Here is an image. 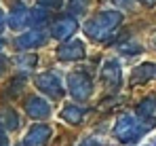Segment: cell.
<instances>
[{"mask_svg":"<svg viewBox=\"0 0 156 146\" xmlns=\"http://www.w3.org/2000/svg\"><path fill=\"white\" fill-rule=\"evenodd\" d=\"M2 45H4V40H2V38H0V47H2Z\"/></svg>","mask_w":156,"mask_h":146,"instance_id":"f1b7e54d","label":"cell"},{"mask_svg":"<svg viewBox=\"0 0 156 146\" xmlns=\"http://www.w3.org/2000/svg\"><path fill=\"white\" fill-rule=\"evenodd\" d=\"M141 146H156V138H152V140H148L146 144H141Z\"/></svg>","mask_w":156,"mask_h":146,"instance_id":"484cf974","label":"cell"},{"mask_svg":"<svg viewBox=\"0 0 156 146\" xmlns=\"http://www.w3.org/2000/svg\"><path fill=\"white\" fill-rule=\"evenodd\" d=\"M139 2H144L146 6H154L156 4V0H139Z\"/></svg>","mask_w":156,"mask_h":146,"instance_id":"d4e9b609","label":"cell"},{"mask_svg":"<svg viewBox=\"0 0 156 146\" xmlns=\"http://www.w3.org/2000/svg\"><path fill=\"white\" fill-rule=\"evenodd\" d=\"M2 21H4V11L0 9V25H2Z\"/></svg>","mask_w":156,"mask_h":146,"instance_id":"4316f807","label":"cell"},{"mask_svg":"<svg viewBox=\"0 0 156 146\" xmlns=\"http://www.w3.org/2000/svg\"><path fill=\"white\" fill-rule=\"evenodd\" d=\"M148 127H150V123L141 121L137 114H122L118 121L114 123L112 133L120 142H135V140H139L148 131Z\"/></svg>","mask_w":156,"mask_h":146,"instance_id":"7a4b0ae2","label":"cell"},{"mask_svg":"<svg viewBox=\"0 0 156 146\" xmlns=\"http://www.w3.org/2000/svg\"><path fill=\"white\" fill-rule=\"evenodd\" d=\"M61 119L66 123H70V125H78V123H82V119H84V110L74 106V104H68L61 110Z\"/></svg>","mask_w":156,"mask_h":146,"instance_id":"5bb4252c","label":"cell"},{"mask_svg":"<svg viewBox=\"0 0 156 146\" xmlns=\"http://www.w3.org/2000/svg\"><path fill=\"white\" fill-rule=\"evenodd\" d=\"M80 146H104V140H99V138H87Z\"/></svg>","mask_w":156,"mask_h":146,"instance_id":"7402d4cb","label":"cell"},{"mask_svg":"<svg viewBox=\"0 0 156 146\" xmlns=\"http://www.w3.org/2000/svg\"><path fill=\"white\" fill-rule=\"evenodd\" d=\"M0 125H2V129H6V131L17 129V127L21 125L19 114H17L15 110H4V112H0Z\"/></svg>","mask_w":156,"mask_h":146,"instance_id":"9a60e30c","label":"cell"},{"mask_svg":"<svg viewBox=\"0 0 156 146\" xmlns=\"http://www.w3.org/2000/svg\"><path fill=\"white\" fill-rule=\"evenodd\" d=\"M156 76V64L154 62H144L137 68H133L131 72V80L133 83H148Z\"/></svg>","mask_w":156,"mask_h":146,"instance_id":"7c38bea8","label":"cell"},{"mask_svg":"<svg viewBox=\"0 0 156 146\" xmlns=\"http://www.w3.org/2000/svg\"><path fill=\"white\" fill-rule=\"evenodd\" d=\"M36 87L47 93L49 97H61L63 95V83L55 72H42L36 76Z\"/></svg>","mask_w":156,"mask_h":146,"instance_id":"277c9868","label":"cell"},{"mask_svg":"<svg viewBox=\"0 0 156 146\" xmlns=\"http://www.w3.org/2000/svg\"><path fill=\"white\" fill-rule=\"evenodd\" d=\"M2 68H4V59H0V70H2Z\"/></svg>","mask_w":156,"mask_h":146,"instance_id":"83f0119b","label":"cell"},{"mask_svg":"<svg viewBox=\"0 0 156 146\" xmlns=\"http://www.w3.org/2000/svg\"><path fill=\"white\" fill-rule=\"evenodd\" d=\"M47 17H49V13H47V9H32L30 11V25H34V30H38L40 25L47 21Z\"/></svg>","mask_w":156,"mask_h":146,"instance_id":"2e32d148","label":"cell"},{"mask_svg":"<svg viewBox=\"0 0 156 146\" xmlns=\"http://www.w3.org/2000/svg\"><path fill=\"white\" fill-rule=\"evenodd\" d=\"M26 112L32 117V119H36V121H40V119H49V117H51V104H49L44 97L32 95L26 102Z\"/></svg>","mask_w":156,"mask_h":146,"instance_id":"52a82bcc","label":"cell"},{"mask_svg":"<svg viewBox=\"0 0 156 146\" xmlns=\"http://www.w3.org/2000/svg\"><path fill=\"white\" fill-rule=\"evenodd\" d=\"M141 121L146 123H152L156 121V99L154 97H146V99H141L139 102V106H137V112H135Z\"/></svg>","mask_w":156,"mask_h":146,"instance_id":"4fadbf2b","label":"cell"},{"mask_svg":"<svg viewBox=\"0 0 156 146\" xmlns=\"http://www.w3.org/2000/svg\"><path fill=\"white\" fill-rule=\"evenodd\" d=\"M68 91L76 99H89L93 93V80L84 72H72L68 74Z\"/></svg>","mask_w":156,"mask_h":146,"instance_id":"3957f363","label":"cell"},{"mask_svg":"<svg viewBox=\"0 0 156 146\" xmlns=\"http://www.w3.org/2000/svg\"><path fill=\"white\" fill-rule=\"evenodd\" d=\"M150 45H152V49H156V30H154V34L150 36Z\"/></svg>","mask_w":156,"mask_h":146,"instance_id":"cb8c5ba5","label":"cell"},{"mask_svg":"<svg viewBox=\"0 0 156 146\" xmlns=\"http://www.w3.org/2000/svg\"><path fill=\"white\" fill-rule=\"evenodd\" d=\"M114 4L120 9V11H129L135 6V0H114Z\"/></svg>","mask_w":156,"mask_h":146,"instance_id":"ffe728a7","label":"cell"},{"mask_svg":"<svg viewBox=\"0 0 156 146\" xmlns=\"http://www.w3.org/2000/svg\"><path fill=\"white\" fill-rule=\"evenodd\" d=\"M87 6H89V0H70V11H72L74 15L87 11Z\"/></svg>","mask_w":156,"mask_h":146,"instance_id":"ac0fdd59","label":"cell"},{"mask_svg":"<svg viewBox=\"0 0 156 146\" xmlns=\"http://www.w3.org/2000/svg\"><path fill=\"white\" fill-rule=\"evenodd\" d=\"M84 45L82 40H70V43H63L61 47L57 49V57L61 62H78L84 57Z\"/></svg>","mask_w":156,"mask_h":146,"instance_id":"ba28073f","label":"cell"},{"mask_svg":"<svg viewBox=\"0 0 156 146\" xmlns=\"http://www.w3.org/2000/svg\"><path fill=\"white\" fill-rule=\"evenodd\" d=\"M9 25L13 30H21V28L30 25V11H27L21 2L11 9V13H9Z\"/></svg>","mask_w":156,"mask_h":146,"instance_id":"8fae6325","label":"cell"},{"mask_svg":"<svg viewBox=\"0 0 156 146\" xmlns=\"http://www.w3.org/2000/svg\"><path fill=\"white\" fill-rule=\"evenodd\" d=\"M51 138V127L47 125H34L30 127V131L23 138V144L26 146H44Z\"/></svg>","mask_w":156,"mask_h":146,"instance_id":"30bf717a","label":"cell"},{"mask_svg":"<svg viewBox=\"0 0 156 146\" xmlns=\"http://www.w3.org/2000/svg\"><path fill=\"white\" fill-rule=\"evenodd\" d=\"M101 80L110 89H118L122 85V66H120L118 59L110 57V59L104 62V66H101Z\"/></svg>","mask_w":156,"mask_h":146,"instance_id":"5b68a950","label":"cell"},{"mask_svg":"<svg viewBox=\"0 0 156 146\" xmlns=\"http://www.w3.org/2000/svg\"><path fill=\"white\" fill-rule=\"evenodd\" d=\"M47 43V34L42 30H27L23 34L17 36L15 40V47L21 49V51H27V49H36V47H42Z\"/></svg>","mask_w":156,"mask_h":146,"instance_id":"8992f818","label":"cell"},{"mask_svg":"<svg viewBox=\"0 0 156 146\" xmlns=\"http://www.w3.org/2000/svg\"><path fill=\"white\" fill-rule=\"evenodd\" d=\"M120 21H122L120 11H101L84 24V34L89 38L101 43V40H108L114 34V30L120 25Z\"/></svg>","mask_w":156,"mask_h":146,"instance_id":"6da1fadb","label":"cell"},{"mask_svg":"<svg viewBox=\"0 0 156 146\" xmlns=\"http://www.w3.org/2000/svg\"><path fill=\"white\" fill-rule=\"evenodd\" d=\"M17 64H19V66H23V68H32V66L36 64V55H27V57H21V59H17Z\"/></svg>","mask_w":156,"mask_h":146,"instance_id":"44dd1931","label":"cell"},{"mask_svg":"<svg viewBox=\"0 0 156 146\" xmlns=\"http://www.w3.org/2000/svg\"><path fill=\"white\" fill-rule=\"evenodd\" d=\"M38 4L44 9H59L63 4V0H38Z\"/></svg>","mask_w":156,"mask_h":146,"instance_id":"d6986e66","label":"cell"},{"mask_svg":"<svg viewBox=\"0 0 156 146\" xmlns=\"http://www.w3.org/2000/svg\"><path fill=\"white\" fill-rule=\"evenodd\" d=\"M0 146H9V138H6V129L0 127Z\"/></svg>","mask_w":156,"mask_h":146,"instance_id":"603a6c76","label":"cell"},{"mask_svg":"<svg viewBox=\"0 0 156 146\" xmlns=\"http://www.w3.org/2000/svg\"><path fill=\"white\" fill-rule=\"evenodd\" d=\"M76 30H78V21L74 17H61V19H57V21L51 25V36L57 38V40H66V38H70Z\"/></svg>","mask_w":156,"mask_h":146,"instance_id":"9c48e42d","label":"cell"},{"mask_svg":"<svg viewBox=\"0 0 156 146\" xmlns=\"http://www.w3.org/2000/svg\"><path fill=\"white\" fill-rule=\"evenodd\" d=\"M120 53H125V55H135V53H141V47H139V43H122L120 45Z\"/></svg>","mask_w":156,"mask_h":146,"instance_id":"e0dca14e","label":"cell"}]
</instances>
